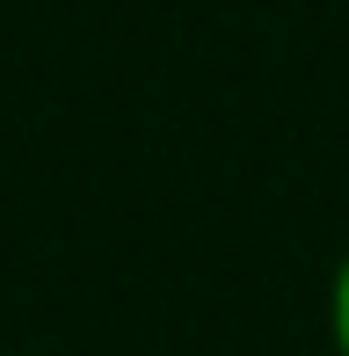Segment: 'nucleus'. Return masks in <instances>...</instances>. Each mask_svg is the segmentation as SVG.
Instances as JSON below:
<instances>
[{
    "label": "nucleus",
    "instance_id": "f257e3e1",
    "mask_svg": "<svg viewBox=\"0 0 349 356\" xmlns=\"http://www.w3.org/2000/svg\"><path fill=\"white\" fill-rule=\"evenodd\" d=\"M327 334H335V356H349V254L335 269V291H327Z\"/></svg>",
    "mask_w": 349,
    "mask_h": 356
}]
</instances>
